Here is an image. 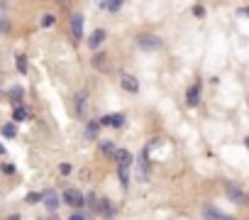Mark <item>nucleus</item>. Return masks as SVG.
Here are the masks:
<instances>
[{
  "label": "nucleus",
  "mask_w": 249,
  "mask_h": 220,
  "mask_svg": "<svg viewBox=\"0 0 249 220\" xmlns=\"http://www.w3.org/2000/svg\"><path fill=\"white\" fill-rule=\"evenodd\" d=\"M120 83H122V88H124V91H130V93H137V91H140L137 78H135V76H130V73H122V76H120Z\"/></svg>",
  "instance_id": "f257e3e1"
},
{
  "label": "nucleus",
  "mask_w": 249,
  "mask_h": 220,
  "mask_svg": "<svg viewBox=\"0 0 249 220\" xmlns=\"http://www.w3.org/2000/svg\"><path fill=\"white\" fill-rule=\"evenodd\" d=\"M13 118H15V120H25V118H27V113H25L22 108H15V113H13Z\"/></svg>",
  "instance_id": "9d476101"
},
{
  "label": "nucleus",
  "mask_w": 249,
  "mask_h": 220,
  "mask_svg": "<svg viewBox=\"0 0 249 220\" xmlns=\"http://www.w3.org/2000/svg\"><path fill=\"white\" fill-rule=\"evenodd\" d=\"M18 69H20V73L27 71V59H25V54H18Z\"/></svg>",
  "instance_id": "6e6552de"
},
{
  "label": "nucleus",
  "mask_w": 249,
  "mask_h": 220,
  "mask_svg": "<svg viewBox=\"0 0 249 220\" xmlns=\"http://www.w3.org/2000/svg\"><path fill=\"white\" fill-rule=\"evenodd\" d=\"M3 135H5V137H15V128H13V125H5V128H3Z\"/></svg>",
  "instance_id": "9b49d317"
},
{
  "label": "nucleus",
  "mask_w": 249,
  "mask_h": 220,
  "mask_svg": "<svg viewBox=\"0 0 249 220\" xmlns=\"http://www.w3.org/2000/svg\"><path fill=\"white\" fill-rule=\"evenodd\" d=\"M83 105H86V95L81 93V95L76 98V108H78V115H83Z\"/></svg>",
  "instance_id": "1a4fd4ad"
},
{
  "label": "nucleus",
  "mask_w": 249,
  "mask_h": 220,
  "mask_svg": "<svg viewBox=\"0 0 249 220\" xmlns=\"http://www.w3.org/2000/svg\"><path fill=\"white\" fill-rule=\"evenodd\" d=\"M230 198H234V201H242V193H237V188H230Z\"/></svg>",
  "instance_id": "ddd939ff"
},
{
  "label": "nucleus",
  "mask_w": 249,
  "mask_h": 220,
  "mask_svg": "<svg viewBox=\"0 0 249 220\" xmlns=\"http://www.w3.org/2000/svg\"><path fill=\"white\" fill-rule=\"evenodd\" d=\"M71 220H83V218L81 215H71Z\"/></svg>",
  "instance_id": "f3484780"
},
{
  "label": "nucleus",
  "mask_w": 249,
  "mask_h": 220,
  "mask_svg": "<svg viewBox=\"0 0 249 220\" xmlns=\"http://www.w3.org/2000/svg\"><path fill=\"white\" fill-rule=\"evenodd\" d=\"M198 98H200V88H198V86L188 88V103H191V105H196V103H198Z\"/></svg>",
  "instance_id": "39448f33"
},
{
  "label": "nucleus",
  "mask_w": 249,
  "mask_h": 220,
  "mask_svg": "<svg viewBox=\"0 0 249 220\" xmlns=\"http://www.w3.org/2000/svg\"><path fill=\"white\" fill-rule=\"evenodd\" d=\"M103 39H105V32H103V30H98V32L90 37V47H93V49H98V47L103 44Z\"/></svg>",
  "instance_id": "20e7f679"
},
{
  "label": "nucleus",
  "mask_w": 249,
  "mask_h": 220,
  "mask_svg": "<svg viewBox=\"0 0 249 220\" xmlns=\"http://www.w3.org/2000/svg\"><path fill=\"white\" fill-rule=\"evenodd\" d=\"M3 152H5V147H3V145H0V154H3Z\"/></svg>",
  "instance_id": "a211bd4d"
},
{
  "label": "nucleus",
  "mask_w": 249,
  "mask_h": 220,
  "mask_svg": "<svg viewBox=\"0 0 249 220\" xmlns=\"http://www.w3.org/2000/svg\"><path fill=\"white\" fill-rule=\"evenodd\" d=\"M64 198H66L73 208H81V205H83V196H81L78 191H73V188H71V191H66V193H64Z\"/></svg>",
  "instance_id": "7ed1b4c3"
},
{
  "label": "nucleus",
  "mask_w": 249,
  "mask_h": 220,
  "mask_svg": "<svg viewBox=\"0 0 249 220\" xmlns=\"http://www.w3.org/2000/svg\"><path fill=\"white\" fill-rule=\"evenodd\" d=\"M120 5H122V0H110V3H107V8H110V10H117Z\"/></svg>",
  "instance_id": "f8f14e48"
},
{
  "label": "nucleus",
  "mask_w": 249,
  "mask_h": 220,
  "mask_svg": "<svg viewBox=\"0 0 249 220\" xmlns=\"http://www.w3.org/2000/svg\"><path fill=\"white\" fill-rule=\"evenodd\" d=\"M117 157H120V164H122V166H127V164H130V159H132V157H130V152H124V149H120V152H117Z\"/></svg>",
  "instance_id": "0eeeda50"
},
{
  "label": "nucleus",
  "mask_w": 249,
  "mask_h": 220,
  "mask_svg": "<svg viewBox=\"0 0 249 220\" xmlns=\"http://www.w3.org/2000/svg\"><path fill=\"white\" fill-rule=\"evenodd\" d=\"M61 174H71V166L69 164H61Z\"/></svg>",
  "instance_id": "dca6fc26"
},
{
  "label": "nucleus",
  "mask_w": 249,
  "mask_h": 220,
  "mask_svg": "<svg viewBox=\"0 0 249 220\" xmlns=\"http://www.w3.org/2000/svg\"><path fill=\"white\" fill-rule=\"evenodd\" d=\"M44 201H47L49 205H56V196H52V193H49V196H44Z\"/></svg>",
  "instance_id": "4468645a"
},
{
  "label": "nucleus",
  "mask_w": 249,
  "mask_h": 220,
  "mask_svg": "<svg viewBox=\"0 0 249 220\" xmlns=\"http://www.w3.org/2000/svg\"><path fill=\"white\" fill-rule=\"evenodd\" d=\"M203 13H205V10H203L200 5H198V8H193V15H196V18H203Z\"/></svg>",
  "instance_id": "2eb2a0df"
},
{
  "label": "nucleus",
  "mask_w": 249,
  "mask_h": 220,
  "mask_svg": "<svg viewBox=\"0 0 249 220\" xmlns=\"http://www.w3.org/2000/svg\"><path fill=\"white\" fill-rule=\"evenodd\" d=\"M71 32H73V39L83 37V15H73L71 18Z\"/></svg>",
  "instance_id": "f03ea898"
},
{
  "label": "nucleus",
  "mask_w": 249,
  "mask_h": 220,
  "mask_svg": "<svg viewBox=\"0 0 249 220\" xmlns=\"http://www.w3.org/2000/svg\"><path fill=\"white\" fill-rule=\"evenodd\" d=\"M0 32H10V22H8V18H5V10L0 8Z\"/></svg>",
  "instance_id": "423d86ee"
}]
</instances>
